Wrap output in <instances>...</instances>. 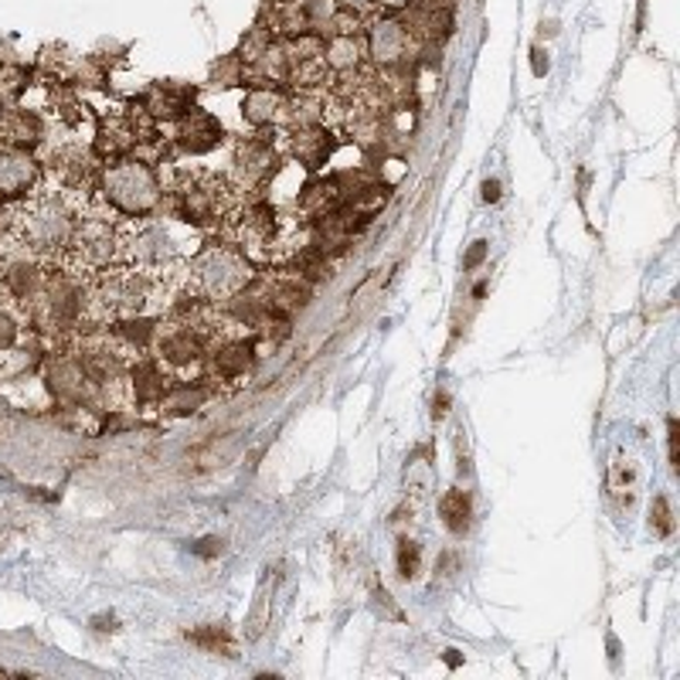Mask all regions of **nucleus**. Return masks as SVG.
Returning a JSON list of instances; mask_svg holds the SVG:
<instances>
[{"instance_id": "obj_1", "label": "nucleus", "mask_w": 680, "mask_h": 680, "mask_svg": "<svg viewBox=\"0 0 680 680\" xmlns=\"http://www.w3.org/2000/svg\"><path fill=\"white\" fill-rule=\"evenodd\" d=\"M161 184H164V201H161L164 219H174L201 235H222L245 201L235 191L228 174H214L204 167H171L167 180L161 177Z\"/></svg>"}, {"instance_id": "obj_2", "label": "nucleus", "mask_w": 680, "mask_h": 680, "mask_svg": "<svg viewBox=\"0 0 680 680\" xmlns=\"http://www.w3.org/2000/svg\"><path fill=\"white\" fill-rule=\"evenodd\" d=\"M89 204V195H75L55 184H42L27 201L14 204V238L35 249L48 262H61L69 253L75 225Z\"/></svg>"}, {"instance_id": "obj_3", "label": "nucleus", "mask_w": 680, "mask_h": 680, "mask_svg": "<svg viewBox=\"0 0 680 680\" xmlns=\"http://www.w3.org/2000/svg\"><path fill=\"white\" fill-rule=\"evenodd\" d=\"M96 195L113 211H119L122 219H153V214H161V201H164L161 171L133 157V153L130 157L106 161L99 171Z\"/></svg>"}, {"instance_id": "obj_4", "label": "nucleus", "mask_w": 680, "mask_h": 680, "mask_svg": "<svg viewBox=\"0 0 680 680\" xmlns=\"http://www.w3.org/2000/svg\"><path fill=\"white\" fill-rule=\"evenodd\" d=\"M256 266L228 238H208L191 256V286L201 300L222 306L242 290H249L256 280Z\"/></svg>"}, {"instance_id": "obj_5", "label": "nucleus", "mask_w": 680, "mask_h": 680, "mask_svg": "<svg viewBox=\"0 0 680 680\" xmlns=\"http://www.w3.org/2000/svg\"><path fill=\"white\" fill-rule=\"evenodd\" d=\"M275 137H280L275 133V127H266V130H256L249 137L235 140L228 180L235 184V191L245 201L266 198L269 184L275 180V174H280V161L286 157V153H283V143Z\"/></svg>"}, {"instance_id": "obj_6", "label": "nucleus", "mask_w": 680, "mask_h": 680, "mask_svg": "<svg viewBox=\"0 0 680 680\" xmlns=\"http://www.w3.org/2000/svg\"><path fill=\"white\" fill-rule=\"evenodd\" d=\"M208 340L184 320L174 317H161L157 324V337H153L150 354L157 357V364L167 371L174 382H195L204 378L208 367Z\"/></svg>"}, {"instance_id": "obj_7", "label": "nucleus", "mask_w": 680, "mask_h": 680, "mask_svg": "<svg viewBox=\"0 0 680 680\" xmlns=\"http://www.w3.org/2000/svg\"><path fill=\"white\" fill-rule=\"evenodd\" d=\"M256 364H259V344L253 333L225 337L208 351L204 378L219 388V395H225V391H235L238 385L249 382Z\"/></svg>"}, {"instance_id": "obj_8", "label": "nucleus", "mask_w": 680, "mask_h": 680, "mask_svg": "<svg viewBox=\"0 0 680 680\" xmlns=\"http://www.w3.org/2000/svg\"><path fill=\"white\" fill-rule=\"evenodd\" d=\"M367 61L378 69L388 66H415L419 69V42L409 35V27L395 14H371L364 27Z\"/></svg>"}, {"instance_id": "obj_9", "label": "nucleus", "mask_w": 680, "mask_h": 680, "mask_svg": "<svg viewBox=\"0 0 680 680\" xmlns=\"http://www.w3.org/2000/svg\"><path fill=\"white\" fill-rule=\"evenodd\" d=\"M45 184V171L35 153L0 143V204H21Z\"/></svg>"}, {"instance_id": "obj_10", "label": "nucleus", "mask_w": 680, "mask_h": 680, "mask_svg": "<svg viewBox=\"0 0 680 680\" xmlns=\"http://www.w3.org/2000/svg\"><path fill=\"white\" fill-rule=\"evenodd\" d=\"M256 290L266 296V303L272 306V314L293 317L300 310H306L314 300V283L303 280V275L290 266H272L266 272L256 275Z\"/></svg>"}, {"instance_id": "obj_11", "label": "nucleus", "mask_w": 680, "mask_h": 680, "mask_svg": "<svg viewBox=\"0 0 680 680\" xmlns=\"http://www.w3.org/2000/svg\"><path fill=\"white\" fill-rule=\"evenodd\" d=\"M337 146V133L330 127H324V122H317V127H303V130H290L286 140H283V153L290 161H296L303 171H324L330 153Z\"/></svg>"}, {"instance_id": "obj_12", "label": "nucleus", "mask_w": 680, "mask_h": 680, "mask_svg": "<svg viewBox=\"0 0 680 680\" xmlns=\"http://www.w3.org/2000/svg\"><path fill=\"white\" fill-rule=\"evenodd\" d=\"M171 140H174V146L180 153H191V157H198V153H208V150H214L225 140V127L208 109L191 106L188 113L174 122V137Z\"/></svg>"}, {"instance_id": "obj_13", "label": "nucleus", "mask_w": 680, "mask_h": 680, "mask_svg": "<svg viewBox=\"0 0 680 680\" xmlns=\"http://www.w3.org/2000/svg\"><path fill=\"white\" fill-rule=\"evenodd\" d=\"M130 391H133V409H157V401L167 395L174 378L157 364L153 354H137L127 367Z\"/></svg>"}, {"instance_id": "obj_14", "label": "nucleus", "mask_w": 680, "mask_h": 680, "mask_svg": "<svg viewBox=\"0 0 680 680\" xmlns=\"http://www.w3.org/2000/svg\"><path fill=\"white\" fill-rule=\"evenodd\" d=\"M286 99H290V89L249 85V92H245V99H242V116H245V122H249L253 130H266V127L280 130Z\"/></svg>"}, {"instance_id": "obj_15", "label": "nucleus", "mask_w": 680, "mask_h": 680, "mask_svg": "<svg viewBox=\"0 0 680 680\" xmlns=\"http://www.w3.org/2000/svg\"><path fill=\"white\" fill-rule=\"evenodd\" d=\"M214 395H219V388H214L208 378L174 382V385L167 388V395L157 401V412H161L164 419H188V415L201 412Z\"/></svg>"}, {"instance_id": "obj_16", "label": "nucleus", "mask_w": 680, "mask_h": 680, "mask_svg": "<svg viewBox=\"0 0 680 680\" xmlns=\"http://www.w3.org/2000/svg\"><path fill=\"white\" fill-rule=\"evenodd\" d=\"M143 109L161 122H174L188 113L191 106H195V89H188V85H171V82H164V85H150L146 92H143Z\"/></svg>"}, {"instance_id": "obj_17", "label": "nucleus", "mask_w": 680, "mask_h": 680, "mask_svg": "<svg viewBox=\"0 0 680 680\" xmlns=\"http://www.w3.org/2000/svg\"><path fill=\"white\" fill-rule=\"evenodd\" d=\"M344 204V195H340V184L337 177H320V180H310L306 188H300V198H296V214L303 222H314L320 214L333 211Z\"/></svg>"}, {"instance_id": "obj_18", "label": "nucleus", "mask_w": 680, "mask_h": 680, "mask_svg": "<svg viewBox=\"0 0 680 680\" xmlns=\"http://www.w3.org/2000/svg\"><path fill=\"white\" fill-rule=\"evenodd\" d=\"M286 79H290V55H286V45L283 42H272L253 66H245V82L249 85H275V89H286Z\"/></svg>"}, {"instance_id": "obj_19", "label": "nucleus", "mask_w": 680, "mask_h": 680, "mask_svg": "<svg viewBox=\"0 0 680 680\" xmlns=\"http://www.w3.org/2000/svg\"><path fill=\"white\" fill-rule=\"evenodd\" d=\"M157 324L161 317H119L109 324V333L137 357V354H150L153 337H157Z\"/></svg>"}, {"instance_id": "obj_20", "label": "nucleus", "mask_w": 680, "mask_h": 680, "mask_svg": "<svg viewBox=\"0 0 680 680\" xmlns=\"http://www.w3.org/2000/svg\"><path fill=\"white\" fill-rule=\"evenodd\" d=\"M324 61H327V69L333 75H340V72H357L364 61H367L364 35H354V38H327Z\"/></svg>"}, {"instance_id": "obj_21", "label": "nucleus", "mask_w": 680, "mask_h": 680, "mask_svg": "<svg viewBox=\"0 0 680 680\" xmlns=\"http://www.w3.org/2000/svg\"><path fill=\"white\" fill-rule=\"evenodd\" d=\"M439 514H443V524H446V528H449L456 538H462V535L470 531V524H473V501H470V493H467V490H459V486L446 490V493H443V501H439Z\"/></svg>"}, {"instance_id": "obj_22", "label": "nucleus", "mask_w": 680, "mask_h": 680, "mask_svg": "<svg viewBox=\"0 0 680 680\" xmlns=\"http://www.w3.org/2000/svg\"><path fill=\"white\" fill-rule=\"evenodd\" d=\"M188 640H191L195 646H201L204 654H214V657H235V640H232L228 626L208 623V626L188 630Z\"/></svg>"}, {"instance_id": "obj_23", "label": "nucleus", "mask_w": 680, "mask_h": 680, "mask_svg": "<svg viewBox=\"0 0 680 680\" xmlns=\"http://www.w3.org/2000/svg\"><path fill=\"white\" fill-rule=\"evenodd\" d=\"M364 27H367L364 14L348 11V8H337L333 17L324 27V38H354V35H364Z\"/></svg>"}, {"instance_id": "obj_24", "label": "nucleus", "mask_w": 680, "mask_h": 680, "mask_svg": "<svg viewBox=\"0 0 680 680\" xmlns=\"http://www.w3.org/2000/svg\"><path fill=\"white\" fill-rule=\"evenodd\" d=\"M272 42H280V38H272V31H269L262 21H256V24L249 27V35L242 38V48H238L235 55L242 58V66H253V61H256Z\"/></svg>"}, {"instance_id": "obj_25", "label": "nucleus", "mask_w": 680, "mask_h": 680, "mask_svg": "<svg viewBox=\"0 0 680 680\" xmlns=\"http://www.w3.org/2000/svg\"><path fill=\"white\" fill-rule=\"evenodd\" d=\"M395 565H398V578L412 582L422 572V548L412 538H398V551H395Z\"/></svg>"}, {"instance_id": "obj_26", "label": "nucleus", "mask_w": 680, "mask_h": 680, "mask_svg": "<svg viewBox=\"0 0 680 680\" xmlns=\"http://www.w3.org/2000/svg\"><path fill=\"white\" fill-rule=\"evenodd\" d=\"M636 467H633V462L626 459H620V462H615V467H612V493H615V497H623L626 501V507H633V497H636Z\"/></svg>"}, {"instance_id": "obj_27", "label": "nucleus", "mask_w": 680, "mask_h": 680, "mask_svg": "<svg viewBox=\"0 0 680 680\" xmlns=\"http://www.w3.org/2000/svg\"><path fill=\"white\" fill-rule=\"evenodd\" d=\"M238 82H245V66H242L238 55H228V58L219 61V66H211V85L228 89V85H238Z\"/></svg>"}, {"instance_id": "obj_28", "label": "nucleus", "mask_w": 680, "mask_h": 680, "mask_svg": "<svg viewBox=\"0 0 680 680\" xmlns=\"http://www.w3.org/2000/svg\"><path fill=\"white\" fill-rule=\"evenodd\" d=\"M650 528L657 538H670L673 535V511H670V501L667 493H657L650 501Z\"/></svg>"}, {"instance_id": "obj_29", "label": "nucleus", "mask_w": 680, "mask_h": 680, "mask_svg": "<svg viewBox=\"0 0 680 680\" xmlns=\"http://www.w3.org/2000/svg\"><path fill=\"white\" fill-rule=\"evenodd\" d=\"M266 623H269V578L262 582V589H259V596H256V606H253V615H249V630H245V636L249 640H259L262 636V630H266Z\"/></svg>"}, {"instance_id": "obj_30", "label": "nucleus", "mask_w": 680, "mask_h": 680, "mask_svg": "<svg viewBox=\"0 0 680 680\" xmlns=\"http://www.w3.org/2000/svg\"><path fill=\"white\" fill-rule=\"evenodd\" d=\"M79 85H89V89H103L106 85V66L103 58H82L75 66V75H72Z\"/></svg>"}, {"instance_id": "obj_31", "label": "nucleus", "mask_w": 680, "mask_h": 680, "mask_svg": "<svg viewBox=\"0 0 680 680\" xmlns=\"http://www.w3.org/2000/svg\"><path fill=\"white\" fill-rule=\"evenodd\" d=\"M371 596H375L378 609L385 606V615H388V620H395V623H401V620H406V615H401V609L391 602V596H388V589H385V585H375V589H371Z\"/></svg>"}, {"instance_id": "obj_32", "label": "nucleus", "mask_w": 680, "mask_h": 680, "mask_svg": "<svg viewBox=\"0 0 680 680\" xmlns=\"http://www.w3.org/2000/svg\"><path fill=\"white\" fill-rule=\"evenodd\" d=\"M667 449H670V467L677 470L680 467V425L673 415L667 419Z\"/></svg>"}, {"instance_id": "obj_33", "label": "nucleus", "mask_w": 680, "mask_h": 680, "mask_svg": "<svg viewBox=\"0 0 680 680\" xmlns=\"http://www.w3.org/2000/svg\"><path fill=\"white\" fill-rule=\"evenodd\" d=\"M222 544H225L222 538H204V541H198L191 551L201 554V559H214V554H222Z\"/></svg>"}, {"instance_id": "obj_34", "label": "nucleus", "mask_w": 680, "mask_h": 680, "mask_svg": "<svg viewBox=\"0 0 680 680\" xmlns=\"http://www.w3.org/2000/svg\"><path fill=\"white\" fill-rule=\"evenodd\" d=\"M337 4H340V8H348V11H357V14H364V17L378 14L375 0H337Z\"/></svg>"}, {"instance_id": "obj_35", "label": "nucleus", "mask_w": 680, "mask_h": 680, "mask_svg": "<svg viewBox=\"0 0 680 680\" xmlns=\"http://www.w3.org/2000/svg\"><path fill=\"white\" fill-rule=\"evenodd\" d=\"M531 69H535V75H548V69H551L548 51H544L541 45H535V48H531Z\"/></svg>"}, {"instance_id": "obj_36", "label": "nucleus", "mask_w": 680, "mask_h": 680, "mask_svg": "<svg viewBox=\"0 0 680 680\" xmlns=\"http://www.w3.org/2000/svg\"><path fill=\"white\" fill-rule=\"evenodd\" d=\"M483 259H486V242H473V249L467 253V259H462V269H477Z\"/></svg>"}, {"instance_id": "obj_37", "label": "nucleus", "mask_w": 680, "mask_h": 680, "mask_svg": "<svg viewBox=\"0 0 680 680\" xmlns=\"http://www.w3.org/2000/svg\"><path fill=\"white\" fill-rule=\"evenodd\" d=\"M449 412V391H436V398H432V419L443 422Z\"/></svg>"}, {"instance_id": "obj_38", "label": "nucleus", "mask_w": 680, "mask_h": 680, "mask_svg": "<svg viewBox=\"0 0 680 680\" xmlns=\"http://www.w3.org/2000/svg\"><path fill=\"white\" fill-rule=\"evenodd\" d=\"M412 4V0H375V8L382 11V14H401Z\"/></svg>"}, {"instance_id": "obj_39", "label": "nucleus", "mask_w": 680, "mask_h": 680, "mask_svg": "<svg viewBox=\"0 0 680 680\" xmlns=\"http://www.w3.org/2000/svg\"><path fill=\"white\" fill-rule=\"evenodd\" d=\"M483 201H486V204H497V201H501V180H497V177L483 180Z\"/></svg>"}, {"instance_id": "obj_40", "label": "nucleus", "mask_w": 680, "mask_h": 680, "mask_svg": "<svg viewBox=\"0 0 680 680\" xmlns=\"http://www.w3.org/2000/svg\"><path fill=\"white\" fill-rule=\"evenodd\" d=\"M456 459H459V477L467 473L470 477V456H467V439L456 443Z\"/></svg>"}]
</instances>
